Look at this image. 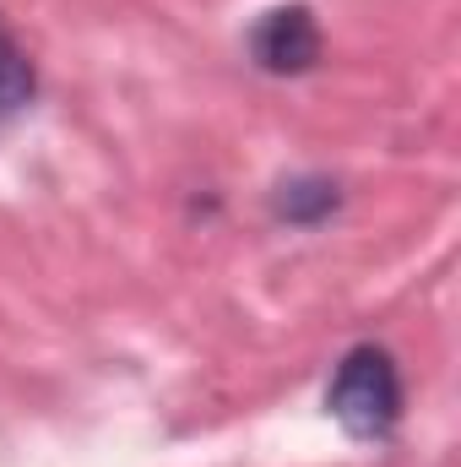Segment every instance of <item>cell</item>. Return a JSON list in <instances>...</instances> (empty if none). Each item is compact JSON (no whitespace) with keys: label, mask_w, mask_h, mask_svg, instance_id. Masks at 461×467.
<instances>
[{"label":"cell","mask_w":461,"mask_h":467,"mask_svg":"<svg viewBox=\"0 0 461 467\" xmlns=\"http://www.w3.org/2000/svg\"><path fill=\"white\" fill-rule=\"evenodd\" d=\"M332 419L343 424L353 441H380L402 419V380L385 348H353L337 364V380L326 391Z\"/></svg>","instance_id":"obj_1"},{"label":"cell","mask_w":461,"mask_h":467,"mask_svg":"<svg viewBox=\"0 0 461 467\" xmlns=\"http://www.w3.org/2000/svg\"><path fill=\"white\" fill-rule=\"evenodd\" d=\"M332 207H337V185H326V180H288L277 191V213L288 223H321Z\"/></svg>","instance_id":"obj_3"},{"label":"cell","mask_w":461,"mask_h":467,"mask_svg":"<svg viewBox=\"0 0 461 467\" xmlns=\"http://www.w3.org/2000/svg\"><path fill=\"white\" fill-rule=\"evenodd\" d=\"M250 55L261 71L271 77H299L321 60V27L304 5H282V11H266L250 33Z\"/></svg>","instance_id":"obj_2"},{"label":"cell","mask_w":461,"mask_h":467,"mask_svg":"<svg viewBox=\"0 0 461 467\" xmlns=\"http://www.w3.org/2000/svg\"><path fill=\"white\" fill-rule=\"evenodd\" d=\"M27 99H33V66H27V55L11 44V33L0 27V115L22 109Z\"/></svg>","instance_id":"obj_4"}]
</instances>
